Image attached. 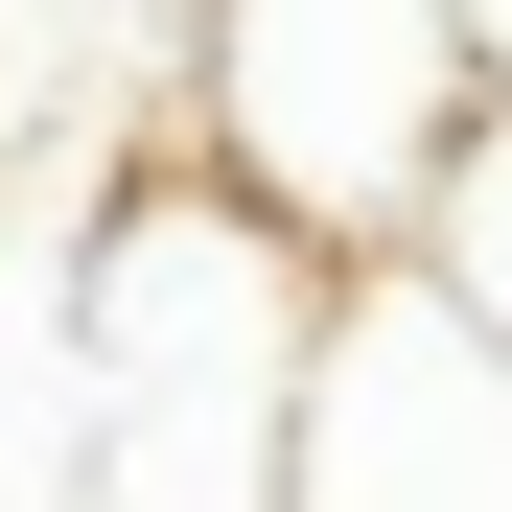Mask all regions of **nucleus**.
I'll list each match as a JSON object with an SVG mask.
<instances>
[{"label": "nucleus", "mask_w": 512, "mask_h": 512, "mask_svg": "<svg viewBox=\"0 0 512 512\" xmlns=\"http://www.w3.org/2000/svg\"><path fill=\"white\" fill-rule=\"evenodd\" d=\"M326 303L350 280L256 233L210 163H117L70 233V512H280Z\"/></svg>", "instance_id": "nucleus-1"}, {"label": "nucleus", "mask_w": 512, "mask_h": 512, "mask_svg": "<svg viewBox=\"0 0 512 512\" xmlns=\"http://www.w3.org/2000/svg\"><path fill=\"white\" fill-rule=\"evenodd\" d=\"M489 140V47L466 0H187V140L256 233H303L326 280H396L419 233H443Z\"/></svg>", "instance_id": "nucleus-2"}, {"label": "nucleus", "mask_w": 512, "mask_h": 512, "mask_svg": "<svg viewBox=\"0 0 512 512\" xmlns=\"http://www.w3.org/2000/svg\"><path fill=\"white\" fill-rule=\"evenodd\" d=\"M280 512H512V350L419 280L326 303V373H303V489Z\"/></svg>", "instance_id": "nucleus-3"}, {"label": "nucleus", "mask_w": 512, "mask_h": 512, "mask_svg": "<svg viewBox=\"0 0 512 512\" xmlns=\"http://www.w3.org/2000/svg\"><path fill=\"white\" fill-rule=\"evenodd\" d=\"M419 280H443V303L489 326V350H512V117L466 140V187H443V233H419Z\"/></svg>", "instance_id": "nucleus-4"}, {"label": "nucleus", "mask_w": 512, "mask_h": 512, "mask_svg": "<svg viewBox=\"0 0 512 512\" xmlns=\"http://www.w3.org/2000/svg\"><path fill=\"white\" fill-rule=\"evenodd\" d=\"M0 512H70V326L0 350Z\"/></svg>", "instance_id": "nucleus-5"}, {"label": "nucleus", "mask_w": 512, "mask_h": 512, "mask_svg": "<svg viewBox=\"0 0 512 512\" xmlns=\"http://www.w3.org/2000/svg\"><path fill=\"white\" fill-rule=\"evenodd\" d=\"M466 47H489V117H512V0H466Z\"/></svg>", "instance_id": "nucleus-6"}]
</instances>
